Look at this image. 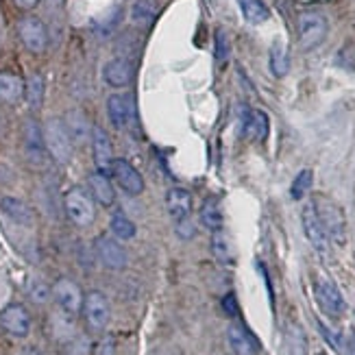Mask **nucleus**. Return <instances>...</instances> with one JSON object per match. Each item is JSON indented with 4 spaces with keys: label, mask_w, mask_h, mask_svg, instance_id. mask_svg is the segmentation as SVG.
Segmentation results:
<instances>
[{
    "label": "nucleus",
    "mask_w": 355,
    "mask_h": 355,
    "mask_svg": "<svg viewBox=\"0 0 355 355\" xmlns=\"http://www.w3.org/2000/svg\"><path fill=\"white\" fill-rule=\"evenodd\" d=\"M42 131H44L46 150L51 153V157L57 164H68L72 159V137L64 125V120H59V118L46 120Z\"/></svg>",
    "instance_id": "f257e3e1"
},
{
    "label": "nucleus",
    "mask_w": 355,
    "mask_h": 355,
    "mask_svg": "<svg viewBox=\"0 0 355 355\" xmlns=\"http://www.w3.org/2000/svg\"><path fill=\"white\" fill-rule=\"evenodd\" d=\"M314 203V209L318 214V220L320 225L325 227L327 236L331 242L336 244H345V238H347V220H345V211L338 207L334 200L325 198V196H318L312 200Z\"/></svg>",
    "instance_id": "f03ea898"
},
{
    "label": "nucleus",
    "mask_w": 355,
    "mask_h": 355,
    "mask_svg": "<svg viewBox=\"0 0 355 355\" xmlns=\"http://www.w3.org/2000/svg\"><path fill=\"white\" fill-rule=\"evenodd\" d=\"M297 26H299V44L303 51L318 49V46L325 42L327 31H329L327 18L318 11H303L299 15Z\"/></svg>",
    "instance_id": "7ed1b4c3"
},
{
    "label": "nucleus",
    "mask_w": 355,
    "mask_h": 355,
    "mask_svg": "<svg viewBox=\"0 0 355 355\" xmlns=\"http://www.w3.org/2000/svg\"><path fill=\"white\" fill-rule=\"evenodd\" d=\"M314 297L320 310L331 318L343 316L347 310L345 297L340 295L338 286L331 279H327V277H316L314 279Z\"/></svg>",
    "instance_id": "20e7f679"
},
{
    "label": "nucleus",
    "mask_w": 355,
    "mask_h": 355,
    "mask_svg": "<svg viewBox=\"0 0 355 355\" xmlns=\"http://www.w3.org/2000/svg\"><path fill=\"white\" fill-rule=\"evenodd\" d=\"M64 207H66L68 218L76 227H89L92 223H94V216H96L94 203H92V198L81 188H72L66 192Z\"/></svg>",
    "instance_id": "39448f33"
},
{
    "label": "nucleus",
    "mask_w": 355,
    "mask_h": 355,
    "mask_svg": "<svg viewBox=\"0 0 355 355\" xmlns=\"http://www.w3.org/2000/svg\"><path fill=\"white\" fill-rule=\"evenodd\" d=\"M301 220H303V231H305V238L307 242L312 244V249L316 253H320L322 257L329 255V249H331V240L327 236L325 227L320 225L318 220V214L314 209V203H307L303 207V214H301Z\"/></svg>",
    "instance_id": "423d86ee"
},
{
    "label": "nucleus",
    "mask_w": 355,
    "mask_h": 355,
    "mask_svg": "<svg viewBox=\"0 0 355 355\" xmlns=\"http://www.w3.org/2000/svg\"><path fill=\"white\" fill-rule=\"evenodd\" d=\"M83 316H85V322L92 331H103L107 327L112 312H110V303H107L103 292L92 290L83 297Z\"/></svg>",
    "instance_id": "0eeeda50"
},
{
    "label": "nucleus",
    "mask_w": 355,
    "mask_h": 355,
    "mask_svg": "<svg viewBox=\"0 0 355 355\" xmlns=\"http://www.w3.org/2000/svg\"><path fill=\"white\" fill-rule=\"evenodd\" d=\"M18 35L26 46V51L35 55L44 53L46 46H49V31H46V24L40 18H35V15H24L18 22Z\"/></svg>",
    "instance_id": "6e6552de"
},
{
    "label": "nucleus",
    "mask_w": 355,
    "mask_h": 355,
    "mask_svg": "<svg viewBox=\"0 0 355 355\" xmlns=\"http://www.w3.org/2000/svg\"><path fill=\"white\" fill-rule=\"evenodd\" d=\"M53 297L57 301V305L61 307V312L74 316L83 310V295H81V288L76 286L72 279H59L53 286Z\"/></svg>",
    "instance_id": "1a4fd4ad"
},
{
    "label": "nucleus",
    "mask_w": 355,
    "mask_h": 355,
    "mask_svg": "<svg viewBox=\"0 0 355 355\" xmlns=\"http://www.w3.org/2000/svg\"><path fill=\"white\" fill-rule=\"evenodd\" d=\"M112 175L116 179V183L122 190L131 196H137L144 192V179L137 173V168H133V164H129L127 159H114L112 162Z\"/></svg>",
    "instance_id": "9d476101"
},
{
    "label": "nucleus",
    "mask_w": 355,
    "mask_h": 355,
    "mask_svg": "<svg viewBox=\"0 0 355 355\" xmlns=\"http://www.w3.org/2000/svg\"><path fill=\"white\" fill-rule=\"evenodd\" d=\"M96 253L103 266H107L110 270H122L127 266V251L122 249V244L116 238L101 236L96 240Z\"/></svg>",
    "instance_id": "9b49d317"
},
{
    "label": "nucleus",
    "mask_w": 355,
    "mask_h": 355,
    "mask_svg": "<svg viewBox=\"0 0 355 355\" xmlns=\"http://www.w3.org/2000/svg\"><path fill=\"white\" fill-rule=\"evenodd\" d=\"M0 325H3V329L7 334H11L15 338H24L31 331V316L22 305L13 303L0 312Z\"/></svg>",
    "instance_id": "f8f14e48"
},
{
    "label": "nucleus",
    "mask_w": 355,
    "mask_h": 355,
    "mask_svg": "<svg viewBox=\"0 0 355 355\" xmlns=\"http://www.w3.org/2000/svg\"><path fill=\"white\" fill-rule=\"evenodd\" d=\"M103 79L110 87H127L133 81V64L125 57H114L105 64Z\"/></svg>",
    "instance_id": "ddd939ff"
},
{
    "label": "nucleus",
    "mask_w": 355,
    "mask_h": 355,
    "mask_svg": "<svg viewBox=\"0 0 355 355\" xmlns=\"http://www.w3.org/2000/svg\"><path fill=\"white\" fill-rule=\"evenodd\" d=\"M135 112L133 96L131 94H112L107 98V114L116 129H125Z\"/></svg>",
    "instance_id": "4468645a"
},
{
    "label": "nucleus",
    "mask_w": 355,
    "mask_h": 355,
    "mask_svg": "<svg viewBox=\"0 0 355 355\" xmlns=\"http://www.w3.org/2000/svg\"><path fill=\"white\" fill-rule=\"evenodd\" d=\"M22 140H24V153H26L28 162L42 164L44 155H46V144H44V131H42V127L37 125L35 120H26L24 122Z\"/></svg>",
    "instance_id": "2eb2a0df"
},
{
    "label": "nucleus",
    "mask_w": 355,
    "mask_h": 355,
    "mask_svg": "<svg viewBox=\"0 0 355 355\" xmlns=\"http://www.w3.org/2000/svg\"><path fill=\"white\" fill-rule=\"evenodd\" d=\"M227 340L229 347L236 355H257L259 353V345L253 338V334L246 329L240 322H231L227 329Z\"/></svg>",
    "instance_id": "dca6fc26"
},
{
    "label": "nucleus",
    "mask_w": 355,
    "mask_h": 355,
    "mask_svg": "<svg viewBox=\"0 0 355 355\" xmlns=\"http://www.w3.org/2000/svg\"><path fill=\"white\" fill-rule=\"evenodd\" d=\"M92 150H94V164L98 168V173L107 175V171H112L114 148H112V140L107 137L103 129L92 131Z\"/></svg>",
    "instance_id": "f3484780"
},
{
    "label": "nucleus",
    "mask_w": 355,
    "mask_h": 355,
    "mask_svg": "<svg viewBox=\"0 0 355 355\" xmlns=\"http://www.w3.org/2000/svg\"><path fill=\"white\" fill-rule=\"evenodd\" d=\"M166 209H168V216H171L175 223L188 218L190 211H192V194L188 190H183V188L168 190V194H166Z\"/></svg>",
    "instance_id": "a211bd4d"
},
{
    "label": "nucleus",
    "mask_w": 355,
    "mask_h": 355,
    "mask_svg": "<svg viewBox=\"0 0 355 355\" xmlns=\"http://www.w3.org/2000/svg\"><path fill=\"white\" fill-rule=\"evenodd\" d=\"M87 185H89V192L94 196V200L103 207H112L116 203V192H114V185L110 181L105 173H92L87 177Z\"/></svg>",
    "instance_id": "6ab92c4d"
},
{
    "label": "nucleus",
    "mask_w": 355,
    "mask_h": 355,
    "mask_svg": "<svg viewBox=\"0 0 355 355\" xmlns=\"http://www.w3.org/2000/svg\"><path fill=\"white\" fill-rule=\"evenodd\" d=\"M0 209H3V214L15 225H22V227L33 225V211H31V207L20 198L3 196L0 198Z\"/></svg>",
    "instance_id": "aec40b11"
},
{
    "label": "nucleus",
    "mask_w": 355,
    "mask_h": 355,
    "mask_svg": "<svg viewBox=\"0 0 355 355\" xmlns=\"http://www.w3.org/2000/svg\"><path fill=\"white\" fill-rule=\"evenodd\" d=\"M242 131L244 135L253 137V140H266L268 135V116L257 110H244L242 116Z\"/></svg>",
    "instance_id": "412c9836"
},
{
    "label": "nucleus",
    "mask_w": 355,
    "mask_h": 355,
    "mask_svg": "<svg viewBox=\"0 0 355 355\" xmlns=\"http://www.w3.org/2000/svg\"><path fill=\"white\" fill-rule=\"evenodd\" d=\"M24 94V83L18 74L0 72V98L5 103H18Z\"/></svg>",
    "instance_id": "4be33fe9"
},
{
    "label": "nucleus",
    "mask_w": 355,
    "mask_h": 355,
    "mask_svg": "<svg viewBox=\"0 0 355 355\" xmlns=\"http://www.w3.org/2000/svg\"><path fill=\"white\" fill-rule=\"evenodd\" d=\"M238 7L249 24H264L270 18V11L264 0H238Z\"/></svg>",
    "instance_id": "5701e85b"
},
{
    "label": "nucleus",
    "mask_w": 355,
    "mask_h": 355,
    "mask_svg": "<svg viewBox=\"0 0 355 355\" xmlns=\"http://www.w3.org/2000/svg\"><path fill=\"white\" fill-rule=\"evenodd\" d=\"M155 18H157L155 0H135L131 5V22L135 26H150Z\"/></svg>",
    "instance_id": "b1692460"
},
{
    "label": "nucleus",
    "mask_w": 355,
    "mask_h": 355,
    "mask_svg": "<svg viewBox=\"0 0 355 355\" xmlns=\"http://www.w3.org/2000/svg\"><path fill=\"white\" fill-rule=\"evenodd\" d=\"M64 125H66V129H68V133L72 137V142H85L87 137H89V133H92L83 112H79V110L68 112Z\"/></svg>",
    "instance_id": "393cba45"
},
{
    "label": "nucleus",
    "mask_w": 355,
    "mask_h": 355,
    "mask_svg": "<svg viewBox=\"0 0 355 355\" xmlns=\"http://www.w3.org/2000/svg\"><path fill=\"white\" fill-rule=\"evenodd\" d=\"M198 218H200V223H203L205 229L211 231V234H214V231H220L225 218H223V209H220V205H218V200H214V198L205 200L203 207H200Z\"/></svg>",
    "instance_id": "a878e982"
},
{
    "label": "nucleus",
    "mask_w": 355,
    "mask_h": 355,
    "mask_svg": "<svg viewBox=\"0 0 355 355\" xmlns=\"http://www.w3.org/2000/svg\"><path fill=\"white\" fill-rule=\"evenodd\" d=\"M44 92H46L44 76L42 74H31L28 81L24 83V98H26L31 110H40V107H42V103H44Z\"/></svg>",
    "instance_id": "bb28decb"
},
{
    "label": "nucleus",
    "mask_w": 355,
    "mask_h": 355,
    "mask_svg": "<svg viewBox=\"0 0 355 355\" xmlns=\"http://www.w3.org/2000/svg\"><path fill=\"white\" fill-rule=\"evenodd\" d=\"M290 70V57H288V51H286V44L277 40L272 46H270V72L275 76H286Z\"/></svg>",
    "instance_id": "cd10ccee"
},
{
    "label": "nucleus",
    "mask_w": 355,
    "mask_h": 355,
    "mask_svg": "<svg viewBox=\"0 0 355 355\" xmlns=\"http://www.w3.org/2000/svg\"><path fill=\"white\" fill-rule=\"evenodd\" d=\"M110 229H112V234L116 240H133L135 234H137V229H135V223L131 218H127L122 211H116L112 216V220H110Z\"/></svg>",
    "instance_id": "c85d7f7f"
},
{
    "label": "nucleus",
    "mask_w": 355,
    "mask_h": 355,
    "mask_svg": "<svg viewBox=\"0 0 355 355\" xmlns=\"http://www.w3.org/2000/svg\"><path fill=\"white\" fill-rule=\"evenodd\" d=\"M211 253L216 255V259H218L220 264H231V261H234V249H231V242L223 231H214Z\"/></svg>",
    "instance_id": "c756f323"
},
{
    "label": "nucleus",
    "mask_w": 355,
    "mask_h": 355,
    "mask_svg": "<svg viewBox=\"0 0 355 355\" xmlns=\"http://www.w3.org/2000/svg\"><path fill=\"white\" fill-rule=\"evenodd\" d=\"M307 353V343L301 327L290 325L286 331V355H305Z\"/></svg>",
    "instance_id": "7c9ffc66"
},
{
    "label": "nucleus",
    "mask_w": 355,
    "mask_h": 355,
    "mask_svg": "<svg viewBox=\"0 0 355 355\" xmlns=\"http://www.w3.org/2000/svg\"><path fill=\"white\" fill-rule=\"evenodd\" d=\"M312 179H314V175H312L310 168H305V171H301V173L297 175V179L292 181L290 196H292V198H297V200H299V198H303V196L307 194V190H310Z\"/></svg>",
    "instance_id": "2f4dec72"
},
{
    "label": "nucleus",
    "mask_w": 355,
    "mask_h": 355,
    "mask_svg": "<svg viewBox=\"0 0 355 355\" xmlns=\"http://www.w3.org/2000/svg\"><path fill=\"white\" fill-rule=\"evenodd\" d=\"M229 37L223 28L216 31V37H214V55H216V61H218V66H225L229 61Z\"/></svg>",
    "instance_id": "473e14b6"
},
{
    "label": "nucleus",
    "mask_w": 355,
    "mask_h": 355,
    "mask_svg": "<svg viewBox=\"0 0 355 355\" xmlns=\"http://www.w3.org/2000/svg\"><path fill=\"white\" fill-rule=\"evenodd\" d=\"M51 288L46 286L44 282H33L31 284V288H28V295H31V299H33L35 303H46L51 299Z\"/></svg>",
    "instance_id": "72a5a7b5"
},
{
    "label": "nucleus",
    "mask_w": 355,
    "mask_h": 355,
    "mask_svg": "<svg viewBox=\"0 0 355 355\" xmlns=\"http://www.w3.org/2000/svg\"><path fill=\"white\" fill-rule=\"evenodd\" d=\"M175 231H177V236L181 240H192L196 236V227L190 220V216H188V218H183V220H177L175 223Z\"/></svg>",
    "instance_id": "f704fd0d"
},
{
    "label": "nucleus",
    "mask_w": 355,
    "mask_h": 355,
    "mask_svg": "<svg viewBox=\"0 0 355 355\" xmlns=\"http://www.w3.org/2000/svg\"><path fill=\"white\" fill-rule=\"evenodd\" d=\"M318 329H320V334H322V336L327 338V343H329L331 347L340 349V338H338V336H336V334H334L329 327H325V322H320V320H318Z\"/></svg>",
    "instance_id": "c9c22d12"
},
{
    "label": "nucleus",
    "mask_w": 355,
    "mask_h": 355,
    "mask_svg": "<svg viewBox=\"0 0 355 355\" xmlns=\"http://www.w3.org/2000/svg\"><path fill=\"white\" fill-rule=\"evenodd\" d=\"M223 307H225V312H227L229 316H238V301H236L234 295H227V297L223 299Z\"/></svg>",
    "instance_id": "e433bc0d"
},
{
    "label": "nucleus",
    "mask_w": 355,
    "mask_h": 355,
    "mask_svg": "<svg viewBox=\"0 0 355 355\" xmlns=\"http://www.w3.org/2000/svg\"><path fill=\"white\" fill-rule=\"evenodd\" d=\"M13 3L18 5L20 9H24V11H31V9H33L40 3V0H13Z\"/></svg>",
    "instance_id": "4c0bfd02"
},
{
    "label": "nucleus",
    "mask_w": 355,
    "mask_h": 355,
    "mask_svg": "<svg viewBox=\"0 0 355 355\" xmlns=\"http://www.w3.org/2000/svg\"><path fill=\"white\" fill-rule=\"evenodd\" d=\"M349 355H355V334L349 336Z\"/></svg>",
    "instance_id": "58836bf2"
},
{
    "label": "nucleus",
    "mask_w": 355,
    "mask_h": 355,
    "mask_svg": "<svg viewBox=\"0 0 355 355\" xmlns=\"http://www.w3.org/2000/svg\"><path fill=\"white\" fill-rule=\"evenodd\" d=\"M316 355H327V353H322V351H320V353H316Z\"/></svg>",
    "instance_id": "ea45409f"
}]
</instances>
